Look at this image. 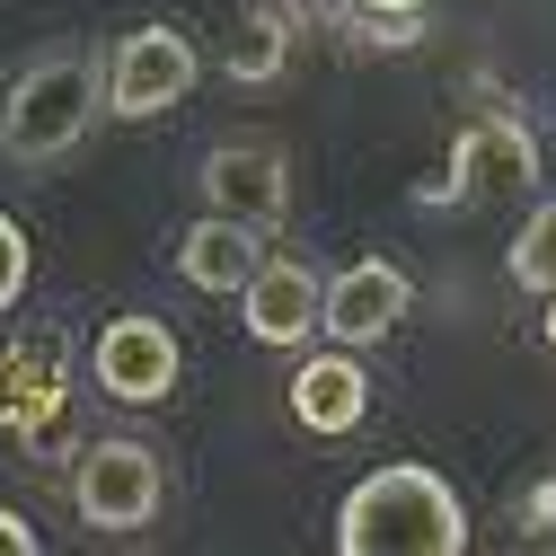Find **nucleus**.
Masks as SVG:
<instances>
[{
  "mask_svg": "<svg viewBox=\"0 0 556 556\" xmlns=\"http://www.w3.org/2000/svg\"><path fill=\"white\" fill-rule=\"evenodd\" d=\"M336 547L344 556H459L468 547V513L442 485V468L389 459L336 504Z\"/></svg>",
  "mask_w": 556,
  "mask_h": 556,
  "instance_id": "obj_1",
  "label": "nucleus"
},
{
  "mask_svg": "<svg viewBox=\"0 0 556 556\" xmlns=\"http://www.w3.org/2000/svg\"><path fill=\"white\" fill-rule=\"evenodd\" d=\"M98 115H106V62L89 45H45L36 62H18L10 98H0V160L53 168L89 142Z\"/></svg>",
  "mask_w": 556,
  "mask_h": 556,
  "instance_id": "obj_2",
  "label": "nucleus"
},
{
  "mask_svg": "<svg viewBox=\"0 0 556 556\" xmlns=\"http://www.w3.org/2000/svg\"><path fill=\"white\" fill-rule=\"evenodd\" d=\"M72 504H80L89 530L132 539V530H151V521H160V504H168V468H160L151 442L106 433V442H89L80 468H72Z\"/></svg>",
  "mask_w": 556,
  "mask_h": 556,
  "instance_id": "obj_3",
  "label": "nucleus"
},
{
  "mask_svg": "<svg viewBox=\"0 0 556 556\" xmlns=\"http://www.w3.org/2000/svg\"><path fill=\"white\" fill-rule=\"evenodd\" d=\"M194 80H203L194 36H186V27H168V18H151V27H132V36L106 53V115L151 124V115L186 106V98H194Z\"/></svg>",
  "mask_w": 556,
  "mask_h": 556,
  "instance_id": "obj_4",
  "label": "nucleus"
},
{
  "mask_svg": "<svg viewBox=\"0 0 556 556\" xmlns=\"http://www.w3.org/2000/svg\"><path fill=\"white\" fill-rule=\"evenodd\" d=\"M203 203L230 213V222H248L256 239L283 230V213H292V160H283V142H274V132H230V142H213V151H203Z\"/></svg>",
  "mask_w": 556,
  "mask_h": 556,
  "instance_id": "obj_5",
  "label": "nucleus"
},
{
  "mask_svg": "<svg viewBox=\"0 0 556 556\" xmlns=\"http://www.w3.org/2000/svg\"><path fill=\"white\" fill-rule=\"evenodd\" d=\"M89 371H98V389H106L115 406H160V397H177V371H186L177 327H168V318H151V309L106 318V327H98V344H89Z\"/></svg>",
  "mask_w": 556,
  "mask_h": 556,
  "instance_id": "obj_6",
  "label": "nucleus"
},
{
  "mask_svg": "<svg viewBox=\"0 0 556 556\" xmlns=\"http://www.w3.org/2000/svg\"><path fill=\"white\" fill-rule=\"evenodd\" d=\"M477 186H539V142L513 106L468 115V132L451 142V168L425 186V203H468Z\"/></svg>",
  "mask_w": 556,
  "mask_h": 556,
  "instance_id": "obj_7",
  "label": "nucleus"
},
{
  "mask_svg": "<svg viewBox=\"0 0 556 556\" xmlns=\"http://www.w3.org/2000/svg\"><path fill=\"white\" fill-rule=\"evenodd\" d=\"M318 292H327V274L309 256H256V274L239 283V318L265 354H301L318 336Z\"/></svg>",
  "mask_w": 556,
  "mask_h": 556,
  "instance_id": "obj_8",
  "label": "nucleus"
},
{
  "mask_svg": "<svg viewBox=\"0 0 556 556\" xmlns=\"http://www.w3.org/2000/svg\"><path fill=\"white\" fill-rule=\"evenodd\" d=\"M415 309V283L389 265V256H363V265H344V274H327V292H318V336H336V344H380V336H397V318Z\"/></svg>",
  "mask_w": 556,
  "mask_h": 556,
  "instance_id": "obj_9",
  "label": "nucleus"
},
{
  "mask_svg": "<svg viewBox=\"0 0 556 556\" xmlns=\"http://www.w3.org/2000/svg\"><path fill=\"white\" fill-rule=\"evenodd\" d=\"M363 415H371V371L354 344H336V354H309L292 371V425L318 433V442H344V433H363Z\"/></svg>",
  "mask_w": 556,
  "mask_h": 556,
  "instance_id": "obj_10",
  "label": "nucleus"
},
{
  "mask_svg": "<svg viewBox=\"0 0 556 556\" xmlns=\"http://www.w3.org/2000/svg\"><path fill=\"white\" fill-rule=\"evenodd\" d=\"M62 397H72V371H62V344L53 336H18L10 354H0V433H53L62 425Z\"/></svg>",
  "mask_w": 556,
  "mask_h": 556,
  "instance_id": "obj_11",
  "label": "nucleus"
},
{
  "mask_svg": "<svg viewBox=\"0 0 556 556\" xmlns=\"http://www.w3.org/2000/svg\"><path fill=\"white\" fill-rule=\"evenodd\" d=\"M256 230L248 222H230V213H203V222H186L177 230V274H186V283L194 292H213V301H230L239 283H248V274H256Z\"/></svg>",
  "mask_w": 556,
  "mask_h": 556,
  "instance_id": "obj_12",
  "label": "nucleus"
},
{
  "mask_svg": "<svg viewBox=\"0 0 556 556\" xmlns=\"http://www.w3.org/2000/svg\"><path fill=\"white\" fill-rule=\"evenodd\" d=\"M292 45H301V0H248L239 27H230V53H222V72L239 89H274L292 72Z\"/></svg>",
  "mask_w": 556,
  "mask_h": 556,
  "instance_id": "obj_13",
  "label": "nucleus"
},
{
  "mask_svg": "<svg viewBox=\"0 0 556 556\" xmlns=\"http://www.w3.org/2000/svg\"><path fill=\"white\" fill-rule=\"evenodd\" d=\"M513 292H539V301L556 292V203H539L513 239Z\"/></svg>",
  "mask_w": 556,
  "mask_h": 556,
  "instance_id": "obj_14",
  "label": "nucleus"
},
{
  "mask_svg": "<svg viewBox=\"0 0 556 556\" xmlns=\"http://www.w3.org/2000/svg\"><path fill=\"white\" fill-rule=\"evenodd\" d=\"M27 230L10 222V213H0V309H18V292H27Z\"/></svg>",
  "mask_w": 556,
  "mask_h": 556,
  "instance_id": "obj_15",
  "label": "nucleus"
},
{
  "mask_svg": "<svg viewBox=\"0 0 556 556\" xmlns=\"http://www.w3.org/2000/svg\"><path fill=\"white\" fill-rule=\"evenodd\" d=\"M36 547H45V539H36V521L0 504V556H36Z\"/></svg>",
  "mask_w": 556,
  "mask_h": 556,
  "instance_id": "obj_16",
  "label": "nucleus"
},
{
  "mask_svg": "<svg viewBox=\"0 0 556 556\" xmlns=\"http://www.w3.org/2000/svg\"><path fill=\"white\" fill-rule=\"evenodd\" d=\"M354 10H363V18H415V27H425L433 0H354Z\"/></svg>",
  "mask_w": 556,
  "mask_h": 556,
  "instance_id": "obj_17",
  "label": "nucleus"
},
{
  "mask_svg": "<svg viewBox=\"0 0 556 556\" xmlns=\"http://www.w3.org/2000/svg\"><path fill=\"white\" fill-rule=\"evenodd\" d=\"M530 521H539V530H556V477L539 485V504H530Z\"/></svg>",
  "mask_w": 556,
  "mask_h": 556,
  "instance_id": "obj_18",
  "label": "nucleus"
},
{
  "mask_svg": "<svg viewBox=\"0 0 556 556\" xmlns=\"http://www.w3.org/2000/svg\"><path fill=\"white\" fill-rule=\"evenodd\" d=\"M547 354H556V292H547Z\"/></svg>",
  "mask_w": 556,
  "mask_h": 556,
  "instance_id": "obj_19",
  "label": "nucleus"
}]
</instances>
